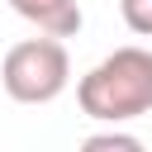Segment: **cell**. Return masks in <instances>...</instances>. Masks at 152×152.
Listing matches in <instances>:
<instances>
[{
	"label": "cell",
	"instance_id": "obj_5",
	"mask_svg": "<svg viewBox=\"0 0 152 152\" xmlns=\"http://www.w3.org/2000/svg\"><path fill=\"white\" fill-rule=\"evenodd\" d=\"M86 147H90V152H104V147H114V152H138L142 142H138L133 133H119V128H109V133H90V138H86Z\"/></svg>",
	"mask_w": 152,
	"mask_h": 152
},
{
	"label": "cell",
	"instance_id": "obj_4",
	"mask_svg": "<svg viewBox=\"0 0 152 152\" xmlns=\"http://www.w3.org/2000/svg\"><path fill=\"white\" fill-rule=\"evenodd\" d=\"M119 14L138 38H152V0H119Z\"/></svg>",
	"mask_w": 152,
	"mask_h": 152
},
{
	"label": "cell",
	"instance_id": "obj_1",
	"mask_svg": "<svg viewBox=\"0 0 152 152\" xmlns=\"http://www.w3.org/2000/svg\"><path fill=\"white\" fill-rule=\"evenodd\" d=\"M76 104L95 124H128L152 114V52L147 48H114L76 81Z\"/></svg>",
	"mask_w": 152,
	"mask_h": 152
},
{
	"label": "cell",
	"instance_id": "obj_3",
	"mask_svg": "<svg viewBox=\"0 0 152 152\" xmlns=\"http://www.w3.org/2000/svg\"><path fill=\"white\" fill-rule=\"evenodd\" d=\"M10 10L19 19H28L38 33H52V38H76L86 14L76 0H10Z\"/></svg>",
	"mask_w": 152,
	"mask_h": 152
},
{
	"label": "cell",
	"instance_id": "obj_2",
	"mask_svg": "<svg viewBox=\"0 0 152 152\" xmlns=\"http://www.w3.org/2000/svg\"><path fill=\"white\" fill-rule=\"evenodd\" d=\"M0 86L19 104H52L71 86V57H66L62 38L43 33V38L14 43L0 62Z\"/></svg>",
	"mask_w": 152,
	"mask_h": 152
}]
</instances>
